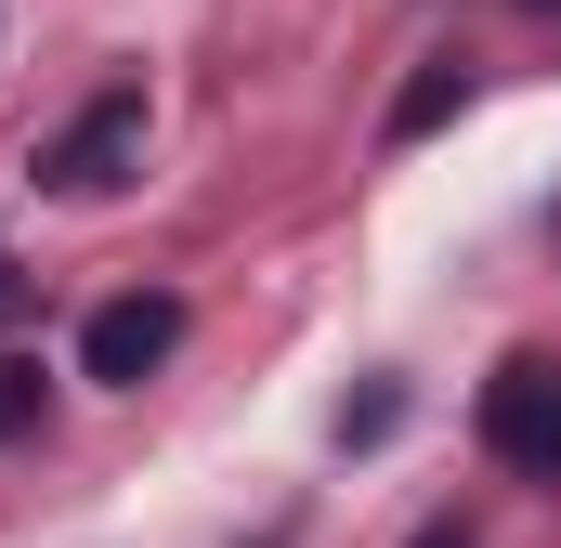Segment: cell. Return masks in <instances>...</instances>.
<instances>
[{"instance_id":"cell-1","label":"cell","mask_w":561,"mask_h":548,"mask_svg":"<svg viewBox=\"0 0 561 548\" xmlns=\"http://www.w3.org/2000/svg\"><path fill=\"white\" fill-rule=\"evenodd\" d=\"M131 170H144V79L92 92V105H79L66 132L39 144V183H53V196H118Z\"/></svg>"},{"instance_id":"cell-2","label":"cell","mask_w":561,"mask_h":548,"mask_svg":"<svg viewBox=\"0 0 561 548\" xmlns=\"http://www.w3.org/2000/svg\"><path fill=\"white\" fill-rule=\"evenodd\" d=\"M483 457L561 483V366H549V353H510V366L483 379Z\"/></svg>"},{"instance_id":"cell-3","label":"cell","mask_w":561,"mask_h":548,"mask_svg":"<svg viewBox=\"0 0 561 548\" xmlns=\"http://www.w3.org/2000/svg\"><path fill=\"white\" fill-rule=\"evenodd\" d=\"M170 340H183V300H170V287H118V300L79 327V379H105V392H144V379L170 366Z\"/></svg>"},{"instance_id":"cell-4","label":"cell","mask_w":561,"mask_h":548,"mask_svg":"<svg viewBox=\"0 0 561 548\" xmlns=\"http://www.w3.org/2000/svg\"><path fill=\"white\" fill-rule=\"evenodd\" d=\"M457 105H470V79H457V66H431L419 92H405V105H392V144H419V132H444V118H457Z\"/></svg>"},{"instance_id":"cell-5","label":"cell","mask_w":561,"mask_h":548,"mask_svg":"<svg viewBox=\"0 0 561 548\" xmlns=\"http://www.w3.org/2000/svg\"><path fill=\"white\" fill-rule=\"evenodd\" d=\"M39 418V366H0V431H26Z\"/></svg>"},{"instance_id":"cell-6","label":"cell","mask_w":561,"mask_h":548,"mask_svg":"<svg viewBox=\"0 0 561 548\" xmlns=\"http://www.w3.org/2000/svg\"><path fill=\"white\" fill-rule=\"evenodd\" d=\"M13 313H26V274H13V249H0V327H13Z\"/></svg>"}]
</instances>
